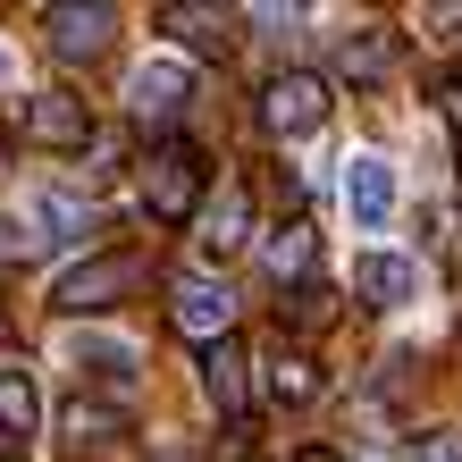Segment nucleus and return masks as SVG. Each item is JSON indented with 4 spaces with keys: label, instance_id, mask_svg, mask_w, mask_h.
Here are the masks:
<instances>
[{
    "label": "nucleus",
    "instance_id": "f257e3e1",
    "mask_svg": "<svg viewBox=\"0 0 462 462\" xmlns=\"http://www.w3.org/2000/svg\"><path fill=\"white\" fill-rule=\"evenodd\" d=\"M202 185H210V160L194 152V143H160L152 160H143V210L160 227H185L202 210Z\"/></svg>",
    "mask_w": 462,
    "mask_h": 462
},
{
    "label": "nucleus",
    "instance_id": "f03ea898",
    "mask_svg": "<svg viewBox=\"0 0 462 462\" xmlns=\"http://www.w3.org/2000/svg\"><path fill=\"white\" fill-rule=\"evenodd\" d=\"M134 286H143V253H93V261H76L68 278L51 286V311L85 319V311H110V303H126Z\"/></svg>",
    "mask_w": 462,
    "mask_h": 462
},
{
    "label": "nucleus",
    "instance_id": "7ed1b4c3",
    "mask_svg": "<svg viewBox=\"0 0 462 462\" xmlns=\"http://www.w3.org/2000/svg\"><path fill=\"white\" fill-rule=\"evenodd\" d=\"M118 17H126L118 0H60V9H42V42H51V60L93 68L118 42Z\"/></svg>",
    "mask_w": 462,
    "mask_h": 462
},
{
    "label": "nucleus",
    "instance_id": "20e7f679",
    "mask_svg": "<svg viewBox=\"0 0 462 462\" xmlns=\"http://www.w3.org/2000/svg\"><path fill=\"white\" fill-rule=\"evenodd\" d=\"M261 126L278 134V143H303V134H319V126H328V76H311V68L269 76V93H261Z\"/></svg>",
    "mask_w": 462,
    "mask_h": 462
},
{
    "label": "nucleus",
    "instance_id": "39448f33",
    "mask_svg": "<svg viewBox=\"0 0 462 462\" xmlns=\"http://www.w3.org/2000/svg\"><path fill=\"white\" fill-rule=\"evenodd\" d=\"M160 34H177V51H194V60H227L244 25L227 0H160Z\"/></svg>",
    "mask_w": 462,
    "mask_h": 462
},
{
    "label": "nucleus",
    "instance_id": "423d86ee",
    "mask_svg": "<svg viewBox=\"0 0 462 462\" xmlns=\"http://www.w3.org/2000/svg\"><path fill=\"white\" fill-rule=\"evenodd\" d=\"M126 429H134L126 395H76V403H60V454H68V462H85V454H101V446H118Z\"/></svg>",
    "mask_w": 462,
    "mask_h": 462
},
{
    "label": "nucleus",
    "instance_id": "0eeeda50",
    "mask_svg": "<svg viewBox=\"0 0 462 462\" xmlns=\"http://www.w3.org/2000/svg\"><path fill=\"white\" fill-rule=\"evenodd\" d=\"M202 395L219 403L227 420H244V403H253V353H244V337H210L202 345Z\"/></svg>",
    "mask_w": 462,
    "mask_h": 462
},
{
    "label": "nucleus",
    "instance_id": "6e6552de",
    "mask_svg": "<svg viewBox=\"0 0 462 462\" xmlns=\"http://www.w3.org/2000/svg\"><path fill=\"white\" fill-rule=\"evenodd\" d=\"M25 143H42V152H85L93 143V110L76 93H34L25 101Z\"/></svg>",
    "mask_w": 462,
    "mask_h": 462
},
{
    "label": "nucleus",
    "instance_id": "1a4fd4ad",
    "mask_svg": "<svg viewBox=\"0 0 462 462\" xmlns=\"http://www.w3.org/2000/svg\"><path fill=\"white\" fill-rule=\"evenodd\" d=\"M345 210H353V227H387L395 219V169L378 152H353L345 160Z\"/></svg>",
    "mask_w": 462,
    "mask_h": 462
},
{
    "label": "nucleus",
    "instance_id": "9d476101",
    "mask_svg": "<svg viewBox=\"0 0 462 462\" xmlns=\"http://www.w3.org/2000/svg\"><path fill=\"white\" fill-rule=\"evenodd\" d=\"M169 319H177V337L210 345V337H227V328H236V303H227V286H210V278H185V286L169 294Z\"/></svg>",
    "mask_w": 462,
    "mask_h": 462
},
{
    "label": "nucleus",
    "instance_id": "9b49d317",
    "mask_svg": "<svg viewBox=\"0 0 462 462\" xmlns=\"http://www.w3.org/2000/svg\"><path fill=\"white\" fill-rule=\"evenodd\" d=\"M412 286H420V269H412V261H395V253H362V261H353V294H362L370 311L412 303Z\"/></svg>",
    "mask_w": 462,
    "mask_h": 462
},
{
    "label": "nucleus",
    "instance_id": "f8f14e48",
    "mask_svg": "<svg viewBox=\"0 0 462 462\" xmlns=\"http://www.w3.org/2000/svg\"><path fill=\"white\" fill-rule=\"evenodd\" d=\"M185 93H194V76H185L177 60L134 68V118H143V126H169V118L185 110Z\"/></svg>",
    "mask_w": 462,
    "mask_h": 462
},
{
    "label": "nucleus",
    "instance_id": "ddd939ff",
    "mask_svg": "<svg viewBox=\"0 0 462 462\" xmlns=\"http://www.w3.org/2000/svg\"><path fill=\"white\" fill-rule=\"evenodd\" d=\"M244 236H253V202H244V185H227V194L202 210V261H236Z\"/></svg>",
    "mask_w": 462,
    "mask_h": 462
},
{
    "label": "nucleus",
    "instance_id": "4468645a",
    "mask_svg": "<svg viewBox=\"0 0 462 462\" xmlns=\"http://www.w3.org/2000/svg\"><path fill=\"white\" fill-rule=\"evenodd\" d=\"M337 311H345V294H337L328 278H294V294L278 303V319H286L294 337H328V328H337Z\"/></svg>",
    "mask_w": 462,
    "mask_h": 462
},
{
    "label": "nucleus",
    "instance_id": "2eb2a0df",
    "mask_svg": "<svg viewBox=\"0 0 462 462\" xmlns=\"http://www.w3.org/2000/svg\"><path fill=\"white\" fill-rule=\"evenodd\" d=\"M42 420V395H34V370L17 353H0V438H34Z\"/></svg>",
    "mask_w": 462,
    "mask_h": 462
},
{
    "label": "nucleus",
    "instance_id": "dca6fc26",
    "mask_svg": "<svg viewBox=\"0 0 462 462\" xmlns=\"http://www.w3.org/2000/svg\"><path fill=\"white\" fill-rule=\"evenodd\" d=\"M403 42L395 34H345L337 42V76H353V85H378V76H395Z\"/></svg>",
    "mask_w": 462,
    "mask_h": 462
},
{
    "label": "nucleus",
    "instance_id": "f3484780",
    "mask_svg": "<svg viewBox=\"0 0 462 462\" xmlns=\"http://www.w3.org/2000/svg\"><path fill=\"white\" fill-rule=\"evenodd\" d=\"M269 395L278 403H311L319 395V362L311 353H269Z\"/></svg>",
    "mask_w": 462,
    "mask_h": 462
},
{
    "label": "nucleus",
    "instance_id": "a211bd4d",
    "mask_svg": "<svg viewBox=\"0 0 462 462\" xmlns=\"http://www.w3.org/2000/svg\"><path fill=\"white\" fill-rule=\"evenodd\" d=\"M76 370H85V378H110V387H126V378H134V353H126L118 337H76Z\"/></svg>",
    "mask_w": 462,
    "mask_h": 462
},
{
    "label": "nucleus",
    "instance_id": "6ab92c4d",
    "mask_svg": "<svg viewBox=\"0 0 462 462\" xmlns=\"http://www.w3.org/2000/svg\"><path fill=\"white\" fill-rule=\"evenodd\" d=\"M269 269H278V286L311 269V219H286L278 236H269Z\"/></svg>",
    "mask_w": 462,
    "mask_h": 462
},
{
    "label": "nucleus",
    "instance_id": "aec40b11",
    "mask_svg": "<svg viewBox=\"0 0 462 462\" xmlns=\"http://www.w3.org/2000/svg\"><path fill=\"white\" fill-rule=\"evenodd\" d=\"M395 462H462V429H420V438H403Z\"/></svg>",
    "mask_w": 462,
    "mask_h": 462
},
{
    "label": "nucleus",
    "instance_id": "412c9836",
    "mask_svg": "<svg viewBox=\"0 0 462 462\" xmlns=\"http://www.w3.org/2000/svg\"><path fill=\"white\" fill-rule=\"evenodd\" d=\"M429 34H462V0H429Z\"/></svg>",
    "mask_w": 462,
    "mask_h": 462
},
{
    "label": "nucleus",
    "instance_id": "4be33fe9",
    "mask_svg": "<svg viewBox=\"0 0 462 462\" xmlns=\"http://www.w3.org/2000/svg\"><path fill=\"white\" fill-rule=\"evenodd\" d=\"M438 110H446V126L462 134V76H454V85H446V93H438Z\"/></svg>",
    "mask_w": 462,
    "mask_h": 462
},
{
    "label": "nucleus",
    "instance_id": "5701e85b",
    "mask_svg": "<svg viewBox=\"0 0 462 462\" xmlns=\"http://www.w3.org/2000/svg\"><path fill=\"white\" fill-rule=\"evenodd\" d=\"M294 462H353V454H337V446H303Z\"/></svg>",
    "mask_w": 462,
    "mask_h": 462
},
{
    "label": "nucleus",
    "instance_id": "b1692460",
    "mask_svg": "<svg viewBox=\"0 0 462 462\" xmlns=\"http://www.w3.org/2000/svg\"><path fill=\"white\" fill-rule=\"evenodd\" d=\"M261 9H269V17H303V0H261Z\"/></svg>",
    "mask_w": 462,
    "mask_h": 462
},
{
    "label": "nucleus",
    "instance_id": "393cba45",
    "mask_svg": "<svg viewBox=\"0 0 462 462\" xmlns=\"http://www.w3.org/2000/svg\"><path fill=\"white\" fill-rule=\"evenodd\" d=\"M446 261H454V278H462V236H446Z\"/></svg>",
    "mask_w": 462,
    "mask_h": 462
},
{
    "label": "nucleus",
    "instance_id": "a878e982",
    "mask_svg": "<svg viewBox=\"0 0 462 462\" xmlns=\"http://www.w3.org/2000/svg\"><path fill=\"white\" fill-rule=\"evenodd\" d=\"M0 177H9V134H0Z\"/></svg>",
    "mask_w": 462,
    "mask_h": 462
},
{
    "label": "nucleus",
    "instance_id": "bb28decb",
    "mask_svg": "<svg viewBox=\"0 0 462 462\" xmlns=\"http://www.w3.org/2000/svg\"><path fill=\"white\" fill-rule=\"evenodd\" d=\"M454 185H462V160H454Z\"/></svg>",
    "mask_w": 462,
    "mask_h": 462
},
{
    "label": "nucleus",
    "instance_id": "cd10ccee",
    "mask_svg": "<svg viewBox=\"0 0 462 462\" xmlns=\"http://www.w3.org/2000/svg\"><path fill=\"white\" fill-rule=\"evenodd\" d=\"M370 9H387V0H370Z\"/></svg>",
    "mask_w": 462,
    "mask_h": 462
}]
</instances>
